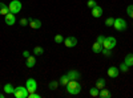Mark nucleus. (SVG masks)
Returning <instances> with one entry per match:
<instances>
[{"label":"nucleus","instance_id":"a878e982","mask_svg":"<svg viewBox=\"0 0 133 98\" xmlns=\"http://www.w3.org/2000/svg\"><path fill=\"white\" fill-rule=\"evenodd\" d=\"M113 23H115V19L113 17H108L105 20V25L107 27H113Z\"/></svg>","mask_w":133,"mask_h":98},{"label":"nucleus","instance_id":"b1692460","mask_svg":"<svg viewBox=\"0 0 133 98\" xmlns=\"http://www.w3.org/2000/svg\"><path fill=\"white\" fill-rule=\"evenodd\" d=\"M53 41L56 42V44H61V42H64V37L61 35H56L53 37Z\"/></svg>","mask_w":133,"mask_h":98},{"label":"nucleus","instance_id":"6ab92c4d","mask_svg":"<svg viewBox=\"0 0 133 98\" xmlns=\"http://www.w3.org/2000/svg\"><path fill=\"white\" fill-rule=\"evenodd\" d=\"M9 12V8H8V5L7 4H4V3H0V15H7Z\"/></svg>","mask_w":133,"mask_h":98},{"label":"nucleus","instance_id":"ddd939ff","mask_svg":"<svg viewBox=\"0 0 133 98\" xmlns=\"http://www.w3.org/2000/svg\"><path fill=\"white\" fill-rule=\"evenodd\" d=\"M35 64H36L35 54H33V56L27 57V60H25V66H27V68H33V66H35Z\"/></svg>","mask_w":133,"mask_h":98},{"label":"nucleus","instance_id":"f03ea898","mask_svg":"<svg viewBox=\"0 0 133 98\" xmlns=\"http://www.w3.org/2000/svg\"><path fill=\"white\" fill-rule=\"evenodd\" d=\"M113 27L117 32H123L128 28V23H127V20L123 19V17H117L115 19V23H113Z\"/></svg>","mask_w":133,"mask_h":98},{"label":"nucleus","instance_id":"1a4fd4ad","mask_svg":"<svg viewBox=\"0 0 133 98\" xmlns=\"http://www.w3.org/2000/svg\"><path fill=\"white\" fill-rule=\"evenodd\" d=\"M108 76L110 78H117L118 77V74H120V69L118 68H116V66H110L109 69H108Z\"/></svg>","mask_w":133,"mask_h":98},{"label":"nucleus","instance_id":"9b49d317","mask_svg":"<svg viewBox=\"0 0 133 98\" xmlns=\"http://www.w3.org/2000/svg\"><path fill=\"white\" fill-rule=\"evenodd\" d=\"M92 16L95 19H98V17H101L103 16V8L100 7V5H96L92 8Z\"/></svg>","mask_w":133,"mask_h":98},{"label":"nucleus","instance_id":"423d86ee","mask_svg":"<svg viewBox=\"0 0 133 98\" xmlns=\"http://www.w3.org/2000/svg\"><path fill=\"white\" fill-rule=\"evenodd\" d=\"M25 88L28 89L29 93L36 92V89H37V82L35 81V78H28L27 82H25Z\"/></svg>","mask_w":133,"mask_h":98},{"label":"nucleus","instance_id":"6e6552de","mask_svg":"<svg viewBox=\"0 0 133 98\" xmlns=\"http://www.w3.org/2000/svg\"><path fill=\"white\" fill-rule=\"evenodd\" d=\"M4 21H5L7 25H14V24L16 23V16H15V13L8 12V13L4 16Z\"/></svg>","mask_w":133,"mask_h":98},{"label":"nucleus","instance_id":"dca6fc26","mask_svg":"<svg viewBox=\"0 0 133 98\" xmlns=\"http://www.w3.org/2000/svg\"><path fill=\"white\" fill-rule=\"evenodd\" d=\"M69 82V77H68V74H63L61 77L59 78V84L61 86H66V84Z\"/></svg>","mask_w":133,"mask_h":98},{"label":"nucleus","instance_id":"20e7f679","mask_svg":"<svg viewBox=\"0 0 133 98\" xmlns=\"http://www.w3.org/2000/svg\"><path fill=\"white\" fill-rule=\"evenodd\" d=\"M21 2L20 0H12L9 4H8V8H9V12H12V13H19L20 11H21Z\"/></svg>","mask_w":133,"mask_h":98},{"label":"nucleus","instance_id":"72a5a7b5","mask_svg":"<svg viewBox=\"0 0 133 98\" xmlns=\"http://www.w3.org/2000/svg\"><path fill=\"white\" fill-rule=\"evenodd\" d=\"M0 98H4V94L3 93H0Z\"/></svg>","mask_w":133,"mask_h":98},{"label":"nucleus","instance_id":"f3484780","mask_svg":"<svg viewBox=\"0 0 133 98\" xmlns=\"http://www.w3.org/2000/svg\"><path fill=\"white\" fill-rule=\"evenodd\" d=\"M105 85H107V81H105L104 78H98V80L96 81V88L100 89V90L104 89V88H105Z\"/></svg>","mask_w":133,"mask_h":98},{"label":"nucleus","instance_id":"f257e3e1","mask_svg":"<svg viewBox=\"0 0 133 98\" xmlns=\"http://www.w3.org/2000/svg\"><path fill=\"white\" fill-rule=\"evenodd\" d=\"M65 88H66V92L72 95H76L81 92V85L79 84V80H69Z\"/></svg>","mask_w":133,"mask_h":98},{"label":"nucleus","instance_id":"cd10ccee","mask_svg":"<svg viewBox=\"0 0 133 98\" xmlns=\"http://www.w3.org/2000/svg\"><path fill=\"white\" fill-rule=\"evenodd\" d=\"M127 13H128V16H129V17H132V19H133V4L128 5V8H127Z\"/></svg>","mask_w":133,"mask_h":98},{"label":"nucleus","instance_id":"2f4dec72","mask_svg":"<svg viewBox=\"0 0 133 98\" xmlns=\"http://www.w3.org/2000/svg\"><path fill=\"white\" fill-rule=\"evenodd\" d=\"M41 95L40 94H37L36 92H33V93H29V95H28V98H40Z\"/></svg>","mask_w":133,"mask_h":98},{"label":"nucleus","instance_id":"7c9ffc66","mask_svg":"<svg viewBox=\"0 0 133 98\" xmlns=\"http://www.w3.org/2000/svg\"><path fill=\"white\" fill-rule=\"evenodd\" d=\"M104 40H105L104 36H97V39H96V41L98 42V44H101V45L104 44Z\"/></svg>","mask_w":133,"mask_h":98},{"label":"nucleus","instance_id":"c756f323","mask_svg":"<svg viewBox=\"0 0 133 98\" xmlns=\"http://www.w3.org/2000/svg\"><path fill=\"white\" fill-rule=\"evenodd\" d=\"M87 5H88V8H93V7L97 5V3H96V0H88Z\"/></svg>","mask_w":133,"mask_h":98},{"label":"nucleus","instance_id":"412c9836","mask_svg":"<svg viewBox=\"0 0 133 98\" xmlns=\"http://www.w3.org/2000/svg\"><path fill=\"white\" fill-rule=\"evenodd\" d=\"M89 94H91V97H98V94H100V89H97L96 86H93V88L89 89Z\"/></svg>","mask_w":133,"mask_h":98},{"label":"nucleus","instance_id":"f704fd0d","mask_svg":"<svg viewBox=\"0 0 133 98\" xmlns=\"http://www.w3.org/2000/svg\"><path fill=\"white\" fill-rule=\"evenodd\" d=\"M0 89H2V86H0Z\"/></svg>","mask_w":133,"mask_h":98},{"label":"nucleus","instance_id":"f8f14e48","mask_svg":"<svg viewBox=\"0 0 133 98\" xmlns=\"http://www.w3.org/2000/svg\"><path fill=\"white\" fill-rule=\"evenodd\" d=\"M66 74H68L69 80H80V77H81L80 72H77V70H68Z\"/></svg>","mask_w":133,"mask_h":98},{"label":"nucleus","instance_id":"a211bd4d","mask_svg":"<svg viewBox=\"0 0 133 98\" xmlns=\"http://www.w3.org/2000/svg\"><path fill=\"white\" fill-rule=\"evenodd\" d=\"M101 50H103V45L98 44V42L96 41L95 44L92 45V52H93V53H101Z\"/></svg>","mask_w":133,"mask_h":98},{"label":"nucleus","instance_id":"c85d7f7f","mask_svg":"<svg viewBox=\"0 0 133 98\" xmlns=\"http://www.w3.org/2000/svg\"><path fill=\"white\" fill-rule=\"evenodd\" d=\"M29 24V19H25V17H23L20 20V25H23V27H27Z\"/></svg>","mask_w":133,"mask_h":98},{"label":"nucleus","instance_id":"2eb2a0df","mask_svg":"<svg viewBox=\"0 0 133 98\" xmlns=\"http://www.w3.org/2000/svg\"><path fill=\"white\" fill-rule=\"evenodd\" d=\"M124 64H127L129 68H130V66H133V53L127 54L125 58H124Z\"/></svg>","mask_w":133,"mask_h":98},{"label":"nucleus","instance_id":"bb28decb","mask_svg":"<svg viewBox=\"0 0 133 98\" xmlns=\"http://www.w3.org/2000/svg\"><path fill=\"white\" fill-rule=\"evenodd\" d=\"M128 70H129V66H128L127 64H124V62H123V64L120 65V72H123V73H127Z\"/></svg>","mask_w":133,"mask_h":98},{"label":"nucleus","instance_id":"0eeeda50","mask_svg":"<svg viewBox=\"0 0 133 98\" xmlns=\"http://www.w3.org/2000/svg\"><path fill=\"white\" fill-rule=\"evenodd\" d=\"M64 44H65L66 48H75L77 45V39L75 36H68L64 40Z\"/></svg>","mask_w":133,"mask_h":98},{"label":"nucleus","instance_id":"393cba45","mask_svg":"<svg viewBox=\"0 0 133 98\" xmlns=\"http://www.w3.org/2000/svg\"><path fill=\"white\" fill-rule=\"evenodd\" d=\"M101 53L104 54L105 57H110V56H112V49H107V48H103Z\"/></svg>","mask_w":133,"mask_h":98},{"label":"nucleus","instance_id":"39448f33","mask_svg":"<svg viewBox=\"0 0 133 98\" xmlns=\"http://www.w3.org/2000/svg\"><path fill=\"white\" fill-rule=\"evenodd\" d=\"M117 44V40L112 36H109V37H105L104 40V44H103V48H107V49H113Z\"/></svg>","mask_w":133,"mask_h":98},{"label":"nucleus","instance_id":"473e14b6","mask_svg":"<svg viewBox=\"0 0 133 98\" xmlns=\"http://www.w3.org/2000/svg\"><path fill=\"white\" fill-rule=\"evenodd\" d=\"M29 56H31V54H29V52H28V50H24V52H23V57H25V58H27V57H29Z\"/></svg>","mask_w":133,"mask_h":98},{"label":"nucleus","instance_id":"c9c22d12","mask_svg":"<svg viewBox=\"0 0 133 98\" xmlns=\"http://www.w3.org/2000/svg\"><path fill=\"white\" fill-rule=\"evenodd\" d=\"M132 27H133V24H132Z\"/></svg>","mask_w":133,"mask_h":98},{"label":"nucleus","instance_id":"7ed1b4c3","mask_svg":"<svg viewBox=\"0 0 133 98\" xmlns=\"http://www.w3.org/2000/svg\"><path fill=\"white\" fill-rule=\"evenodd\" d=\"M12 95L15 98H28L29 92H28V89L25 88V86H17V88H15Z\"/></svg>","mask_w":133,"mask_h":98},{"label":"nucleus","instance_id":"5701e85b","mask_svg":"<svg viewBox=\"0 0 133 98\" xmlns=\"http://www.w3.org/2000/svg\"><path fill=\"white\" fill-rule=\"evenodd\" d=\"M59 85H60V84H59L57 81H51L49 85H48V88H49L51 90H56V89L59 88Z\"/></svg>","mask_w":133,"mask_h":98},{"label":"nucleus","instance_id":"4be33fe9","mask_svg":"<svg viewBox=\"0 0 133 98\" xmlns=\"http://www.w3.org/2000/svg\"><path fill=\"white\" fill-rule=\"evenodd\" d=\"M43 53H44V49L41 47H35L33 48V54H35V56H41Z\"/></svg>","mask_w":133,"mask_h":98},{"label":"nucleus","instance_id":"4468645a","mask_svg":"<svg viewBox=\"0 0 133 98\" xmlns=\"http://www.w3.org/2000/svg\"><path fill=\"white\" fill-rule=\"evenodd\" d=\"M3 90H4L5 94H14L15 88H14V85H12V84H5V85L3 86Z\"/></svg>","mask_w":133,"mask_h":98},{"label":"nucleus","instance_id":"9d476101","mask_svg":"<svg viewBox=\"0 0 133 98\" xmlns=\"http://www.w3.org/2000/svg\"><path fill=\"white\" fill-rule=\"evenodd\" d=\"M32 29H40L41 28V21L39 19H29V24H28Z\"/></svg>","mask_w":133,"mask_h":98},{"label":"nucleus","instance_id":"aec40b11","mask_svg":"<svg viewBox=\"0 0 133 98\" xmlns=\"http://www.w3.org/2000/svg\"><path fill=\"white\" fill-rule=\"evenodd\" d=\"M98 97L100 98H109L110 97V92L108 90V89H101V90H100V94H98Z\"/></svg>","mask_w":133,"mask_h":98}]
</instances>
